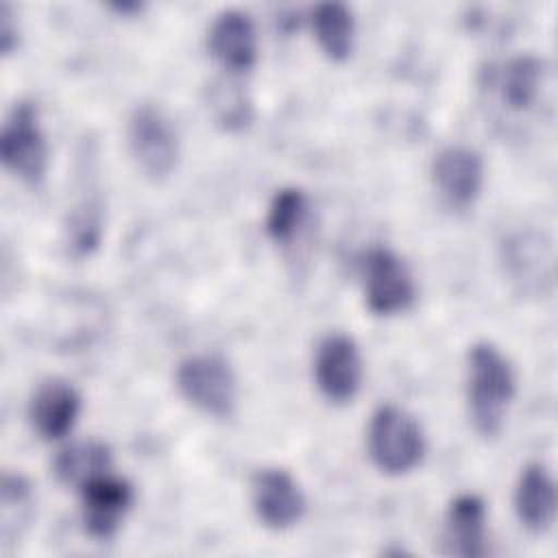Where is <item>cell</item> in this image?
Segmentation results:
<instances>
[{
	"label": "cell",
	"instance_id": "obj_1",
	"mask_svg": "<svg viewBox=\"0 0 558 558\" xmlns=\"http://www.w3.org/2000/svg\"><path fill=\"white\" fill-rule=\"evenodd\" d=\"M514 397V371L490 342H475L466 353V405L473 427L493 438L501 432Z\"/></svg>",
	"mask_w": 558,
	"mask_h": 558
},
{
	"label": "cell",
	"instance_id": "obj_2",
	"mask_svg": "<svg viewBox=\"0 0 558 558\" xmlns=\"http://www.w3.org/2000/svg\"><path fill=\"white\" fill-rule=\"evenodd\" d=\"M373 464L388 475L412 471L425 456V434L418 421L395 403L379 405L366 432Z\"/></svg>",
	"mask_w": 558,
	"mask_h": 558
},
{
	"label": "cell",
	"instance_id": "obj_3",
	"mask_svg": "<svg viewBox=\"0 0 558 558\" xmlns=\"http://www.w3.org/2000/svg\"><path fill=\"white\" fill-rule=\"evenodd\" d=\"M0 159L24 183H41L48 168V144L35 102L20 100L7 113L0 131Z\"/></svg>",
	"mask_w": 558,
	"mask_h": 558
},
{
	"label": "cell",
	"instance_id": "obj_4",
	"mask_svg": "<svg viewBox=\"0 0 558 558\" xmlns=\"http://www.w3.org/2000/svg\"><path fill=\"white\" fill-rule=\"evenodd\" d=\"M179 392L211 416H229L238 401V384L231 366L214 353L190 355L177 366Z\"/></svg>",
	"mask_w": 558,
	"mask_h": 558
},
{
	"label": "cell",
	"instance_id": "obj_5",
	"mask_svg": "<svg viewBox=\"0 0 558 558\" xmlns=\"http://www.w3.org/2000/svg\"><path fill=\"white\" fill-rule=\"evenodd\" d=\"M129 146L150 179H166L179 159V135L170 118L155 105H137L129 118Z\"/></svg>",
	"mask_w": 558,
	"mask_h": 558
},
{
	"label": "cell",
	"instance_id": "obj_6",
	"mask_svg": "<svg viewBox=\"0 0 558 558\" xmlns=\"http://www.w3.org/2000/svg\"><path fill=\"white\" fill-rule=\"evenodd\" d=\"M364 301L373 314L390 316L403 312L414 301V279L403 262L388 246H373L362 257Z\"/></svg>",
	"mask_w": 558,
	"mask_h": 558
},
{
	"label": "cell",
	"instance_id": "obj_7",
	"mask_svg": "<svg viewBox=\"0 0 558 558\" xmlns=\"http://www.w3.org/2000/svg\"><path fill=\"white\" fill-rule=\"evenodd\" d=\"M314 379L320 395L331 403H349L362 384V355L355 340L331 331L316 344Z\"/></svg>",
	"mask_w": 558,
	"mask_h": 558
},
{
	"label": "cell",
	"instance_id": "obj_8",
	"mask_svg": "<svg viewBox=\"0 0 558 558\" xmlns=\"http://www.w3.org/2000/svg\"><path fill=\"white\" fill-rule=\"evenodd\" d=\"M251 504L257 519L270 530L296 525L307 508L299 482L279 466L259 469L251 482Z\"/></svg>",
	"mask_w": 558,
	"mask_h": 558
},
{
	"label": "cell",
	"instance_id": "obj_9",
	"mask_svg": "<svg viewBox=\"0 0 558 558\" xmlns=\"http://www.w3.org/2000/svg\"><path fill=\"white\" fill-rule=\"evenodd\" d=\"M78 490L85 532L100 541L111 538L133 506V486L109 471L94 477Z\"/></svg>",
	"mask_w": 558,
	"mask_h": 558
},
{
	"label": "cell",
	"instance_id": "obj_10",
	"mask_svg": "<svg viewBox=\"0 0 558 558\" xmlns=\"http://www.w3.org/2000/svg\"><path fill=\"white\" fill-rule=\"evenodd\" d=\"M501 259L510 281L525 294H543L554 281V246L538 231L508 235Z\"/></svg>",
	"mask_w": 558,
	"mask_h": 558
},
{
	"label": "cell",
	"instance_id": "obj_11",
	"mask_svg": "<svg viewBox=\"0 0 558 558\" xmlns=\"http://www.w3.org/2000/svg\"><path fill=\"white\" fill-rule=\"evenodd\" d=\"M432 179L440 196L451 207H469L484 181V163L477 150L456 144L438 150L432 163Z\"/></svg>",
	"mask_w": 558,
	"mask_h": 558
},
{
	"label": "cell",
	"instance_id": "obj_12",
	"mask_svg": "<svg viewBox=\"0 0 558 558\" xmlns=\"http://www.w3.org/2000/svg\"><path fill=\"white\" fill-rule=\"evenodd\" d=\"M207 46L225 70H251L257 59V33L251 15L240 9L220 11L207 31Z\"/></svg>",
	"mask_w": 558,
	"mask_h": 558
},
{
	"label": "cell",
	"instance_id": "obj_13",
	"mask_svg": "<svg viewBox=\"0 0 558 558\" xmlns=\"http://www.w3.org/2000/svg\"><path fill=\"white\" fill-rule=\"evenodd\" d=\"M81 412V397L76 388L61 379L48 377L44 379L28 403V416L35 432L46 440L63 438L76 423Z\"/></svg>",
	"mask_w": 558,
	"mask_h": 558
},
{
	"label": "cell",
	"instance_id": "obj_14",
	"mask_svg": "<svg viewBox=\"0 0 558 558\" xmlns=\"http://www.w3.org/2000/svg\"><path fill=\"white\" fill-rule=\"evenodd\" d=\"M445 554L458 558H480L486 554V504L482 497L458 495L445 514Z\"/></svg>",
	"mask_w": 558,
	"mask_h": 558
},
{
	"label": "cell",
	"instance_id": "obj_15",
	"mask_svg": "<svg viewBox=\"0 0 558 558\" xmlns=\"http://www.w3.org/2000/svg\"><path fill=\"white\" fill-rule=\"evenodd\" d=\"M514 510L521 525L534 534L545 532L556 519V484L549 471L530 462L521 469L514 488Z\"/></svg>",
	"mask_w": 558,
	"mask_h": 558
},
{
	"label": "cell",
	"instance_id": "obj_16",
	"mask_svg": "<svg viewBox=\"0 0 558 558\" xmlns=\"http://www.w3.org/2000/svg\"><path fill=\"white\" fill-rule=\"evenodd\" d=\"M52 469L61 484L81 488L94 477L109 473L111 449L100 440H78L57 453Z\"/></svg>",
	"mask_w": 558,
	"mask_h": 558
},
{
	"label": "cell",
	"instance_id": "obj_17",
	"mask_svg": "<svg viewBox=\"0 0 558 558\" xmlns=\"http://www.w3.org/2000/svg\"><path fill=\"white\" fill-rule=\"evenodd\" d=\"M312 26H314L318 46L329 59L342 61L349 57L353 48L355 22H353L351 9L344 2H338V0L318 2L312 9Z\"/></svg>",
	"mask_w": 558,
	"mask_h": 558
},
{
	"label": "cell",
	"instance_id": "obj_18",
	"mask_svg": "<svg viewBox=\"0 0 558 558\" xmlns=\"http://www.w3.org/2000/svg\"><path fill=\"white\" fill-rule=\"evenodd\" d=\"M545 74V63L534 54L512 57L497 74V87L501 92L504 102L514 109H527L541 89Z\"/></svg>",
	"mask_w": 558,
	"mask_h": 558
},
{
	"label": "cell",
	"instance_id": "obj_19",
	"mask_svg": "<svg viewBox=\"0 0 558 558\" xmlns=\"http://www.w3.org/2000/svg\"><path fill=\"white\" fill-rule=\"evenodd\" d=\"M207 107L225 131H240L253 120V105L246 92L233 81H214L207 87Z\"/></svg>",
	"mask_w": 558,
	"mask_h": 558
},
{
	"label": "cell",
	"instance_id": "obj_20",
	"mask_svg": "<svg viewBox=\"0 0 558 558\" xmlns=\"http://www.w3.org/2000/svg\"><path fill=\"white\" fill-rule=\"evenodd\" d=\"M305 214H307V196L301 187L288 185L277 190L268 205V216H266L268 235L275 242L292 240Z\"/></svg>",
	"mask_w": 558,
	"mask_h": 558
},
{
	"label": "cell",
	"instance_id": "obj_21",
	"mask_svg": "<svg viewBox=\"0 0 558 558\" xmlns=\"http://www.w3.org/2000/svg\"><path fill=\"white\" fill-rule=\"evenodd\" d=\"M102 238V203L96 194L85 192L68 218V240L74 253L89 255Z\"/></svg>",
	"mask_w": 558,
	"mask_h": 558
},
{
	"label": "cell",
	"instance_id": "obj_22",
	"mask_svg": "<svg viewBox=\"0 0 558 558\" xmlns=\"http://www.w3.org/2000/svg\"><path fill=\"white\" fill-rule=\"evenodd\" d=\"M17 41H20V31H17L15 15L9 4H2V9H0V48H2V52L11 54V50L17 46Z\"/></svg>",
	"mask_w": 558,
	"mask_h": 558
},
{
	"label": "cell",
	"instance_id": "obj_23",
	"mask_svg": "<svg viewBox=\"0 0 558 558\" xmlns=\"http://www.w3.org/2000/svg\"><path fill=\"white\" fill-rule=\"evenodd\" d=\"M116 11H122V13H129V11H140L142 4L140 2H116L111 4Z\"/></svg>",
	"mask_w": 558,
	"mask_h": 558
}]
</instances>
